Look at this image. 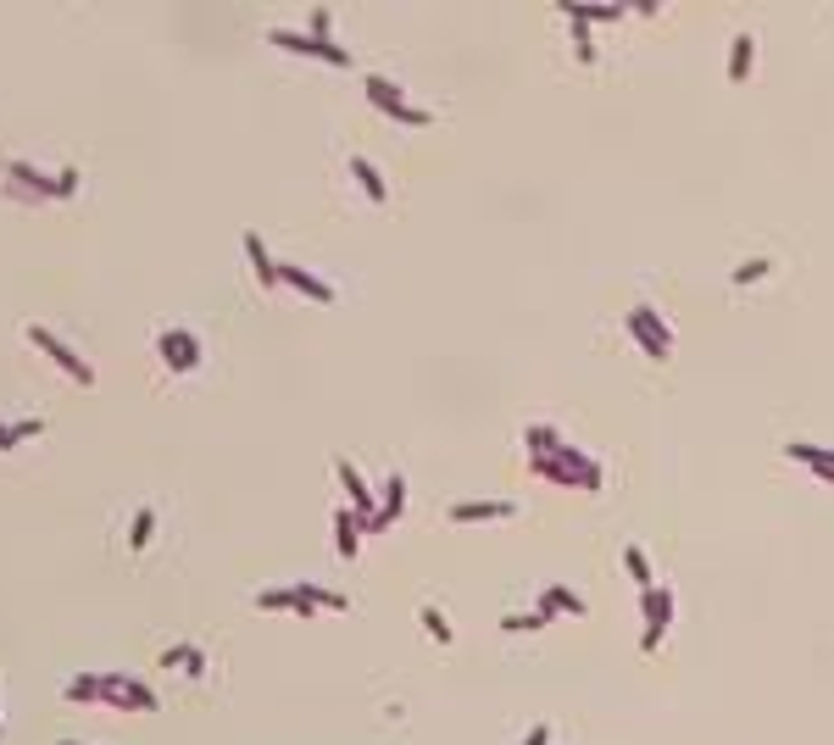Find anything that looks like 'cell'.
I'll return each instance as SVG.
<instances>
[{
  "label": "cell",
  "instance_id": "6da1fadb",
  "mask_svg": "<svg viewBox=\"0 0 834 745\" xmlns=\"http://www.w3.org/2000/svg\"><path fill=\"white\" fill-rule=\"evenodd\" d=\"M12 190H23L28 200H73L78 195V173H39L34 161H12Z\"/></svg>",
  "mask_w": 834,
  "mask_h": 745
},
{
  "label": "cell",
  "instance_id": "7a4b0ae2",
  "mask_svg": "<svg viewBox=\"0 0 834 745\" xmlns=\"http://www.w3.org/2000/svg\"><path fill=\"white\" fill-rule=\"evenodd\" d=\"M629 334L640 340V350H645L651 362H667V357H673V328L657 318V306H645V301L629 306Z\"/></svg>",
  "mask_w": 834,
  "mask_h": 745
},
{
  "label": "cell",
  "instance_id": "3957f363",
  "mask_svg": "<svg viewBox=\"0 0 834 745\" xmlns=\"http://www.w3.org/2000/svg\"><path fill=\"white\" fill-rule=\"evenodd\" d=\"M640 617H645L640 651L651 656V651L662 646V634H667V623H673V590H662V584H651V590H640Z\"/></svg>",
  "mask_w": 834,
  "mask_h": 745
},
{
  "label": "cell",
  "instance_id": "277c9868",
  "mask_svg": "<svg viewBox=\"0 0 834 745\" xmlns=\"http://www.w3.org/2000/svg\"><path fill=\"white\" fill-rule=\"evenodd\" d=\"M267 45H279V51H295V56H311V61H328V67H350V51H345V45H334V39H311V34L267 28Z\"/></svg>",
  "mask_w": 834,
  "mask_h": 745
},
{
  "label": "cell",
  "instance_id": "5b68a950",
  "mask_svg": "<svg viewBox=\"0 0 834 745\" xmlns=\"http://www.w3.org/2000/svg\"><path fill=\"white\" fill-rule=\"evenodd\" d=\"M28 340H34L39 350H45V357H51V362L61 367V372H67V379H73V384H83V389H90V384H95V367H90V362H83V357H78V350H67V345H61V340L51 334V328H39V323H34V328H28Z\"/></svg>",
  "mask_w": 834,
  "mask_h": 745
},
{
  "label": "cell",
  "instance_id": "8992f818",
  "mask_svg": "<svg viewBox=\"0 0 834 745\" xmlns=\"http://www.w3.org/2000/svg\"><path fill=\"white\" fill-rule=\"evenodd\" d=\"M156 350H161V362L173 367V372H195L201 367V340L190 334V328H161Z\"/></svg>",
  "mask_w": 834,
  "mask_h": 745
},
{
  "label": "cell",
  "instance_id": "52a82bcc",
  "mask_svg": "<svg viewBox=\"0 0 834 745\" xmlns=\"http://www.w3.org/2000/svg\"><path fill=\"white\" fill-rule=\"evenodd\" d=\"M279 284L301 289V295H306V301H318V306H334V284H328V278H318V273H306L301 262H284V267H279Z\"/></svg>",
  "mask_w": 834,
  "mask_h": 745
},
{
  "label": "cell",
  "instance_id": "ba28073f",
  "mask_svg": "<svg viewBox=\"0 0 834 745\" xmlns=\"http://www.w3.org/2000/svg\"><path fill=\"white\" fill-rule=\"evenodd\" d=\"M556 462L573 473V490H601V462L590 457V451H578V445H562V451H556Z\"/></svg>",
  "mask_w": 834,
  "mask_h": 745
},
{
  "label": "cell",
  "instance_id": "9c48e42d",
  "mask_svg": "<svg viewBox=\"0 0 834 745\" xmlns=\"http://www.w3.org/2000/svg\"><path fill=\"white\" fill-rule=\"evenodd\" d=\"M334 473H340V484H345V495H350V512H357V517L379 512V506H373V484L357 473V462H345V457H340V462H334Z\"/></svg>",
  "mask_w": 834,
  "mask_h": 745
},
{
  "label": "cell",
  "instance_id": "30bf717a",
  "mask_svg": "<svg viewBox=\"0 0 834 745\" xmlns=\"http://www.w3.org/2000/svg\"><path fill=\"white\" fill-rule=\"evenodd\" d=\"M256 607L262 612H295V617H318V607L301 595V584H284V590H262L256 595Z\"/></svg>",
  "mask_w": 834,
  "mask_h": 745
},
{
  "label": "cell",
  "instance_id": "8fae6325",
  "mask_svg": "<svg viewBox=\"0 0 834 745\" xmlns=\"http://www.w3.org/2000/svg\"><path fill=\"white\" fill-rule=\"evenodd\" d=\"M495 517H517V501H456L451 523H495Z\"/></svg>",
  "mask_w": 834,
  "mask_h": 745
},
{
  "label": "cell",
  "instance_id": "7c38bea8",
  "mask_svg": "<svg viewBox=\"0 0 834 745\" xmlns=\"http://www.w3.org/2000/svg\"><path fill=\"white\" fill-rule=\"evenodd\" d=\"M240 245H245V256H250V267H256V284L267 289V295H273V289H279V262L267 256V245H262V234H256V229H245V239H240Z\"/></svg>",
  "mask_w": 834,
  "mask_h": 745
},
{
  "label": "cell",
  "instance_id": "4fadbf2b",
  "mask_svg": "<svg viewBox=\"0 0 834 745\" xmlns=\"http://www.w3.org/2000/svg\"><path fill=\"white\" fill-rule=\"evenodd\" d=\"M784 451H790V457H796V462H806V467L818 473L823 484H834V451H823V445H812V440H790Z\"/></svg>",
  "mask_w": 834,
  "mask_h": 745
},
{
  "label": "cell",
  "instance_id": "5bb4252c",
  "mask_svg": "<svg viewBox=\"0 0 834 745\" xmlns=\"http://www.w3.org/2000/svg\"><path fill=\"white\" fill-rule=\"evenodd\" d=\"M367 100H373V106H379V112H395V106H406V90L395 84V78L373 73V78H367Z\"/></svg>",
  "mask_w": 834,
  "mask_h": 745
},
{
  "label": "cell",
  "instance_id": "9a60e30c",
  "mask_svg": "<svg viewBox=\"0 0 834 745\" xmlns=\"http://www.w3.org/2000/svg\"><path fill=\"white\" fill-rule=\"evenodd\" d=\"M751 61H757V34H735V51H728V78L735 84L751 78Z\"/></svg>",
  "mask_w": 834,
  "mask_h": 745
},
{
  "label": "cell",
  "instance_id": "2e32d148",
  "mask_svg": "<svg viewBox=\"0 0 834 745\" xmlns=\"http://www.w3.org/2000/svg\"><path fill=\"white\" fill-rule=\"evenodd\" d=\"M350 173H357V184H362V195H367L373 206H384V200H389V190H384V178H379V168H373L367 156H350Z\"/></svg>",
  "mask_w": 834,
  "mask_h": 745
},
{
  "label": "cell",
  "instance_id": "e0dca14e",
  "mask_svg": "<svg viewBox=\"0 0 834 745\" xmlns=\"http://www.w3.org/2000/svg\"><path fill=\"white\" fill-rule=\"evenodd\" d=\"M334 545H340V556H357L362 551V534H357V512H334Z\"/></svg>",
  "mask_w": 834,
  "mask_h": 745
},
{
  "label": "cell",
  "instance_id": "ac0fdd59",
  "mask_svg": "<svg viewBox=\"0 0 834 745\" xmlns=\"http://www.w3.org/2000/svg\"><path fill=\"white\" fill-rule=\"evenodd\" d=\"M523 440H529V451H534V457H556V451L568 445V440H562V434H556L551 423H529V428H523Z\"/></svg>",
  "mask_w": 834,
  "mask_h": 745
},
{
  "label": "cell",
  "instance_id": "d6986e66",
  "mask_svg": "<svg viewBox=\"0 0 834 745\" xmlns=\"http://www.w3.org/2000/svg\"><path fill=\"white\" fill-rule=\"evenodd\" d=\"M539 612H551V617H556V612H568V617H584V601H578L573 590H562V584H551L546 595H539Z\"/></svg>",
  "mask_w": 834,
  "mask_h": 745
},
{
  "label": "cell",
  "instance_id": "ffe728a7",
  "mask_svg": "<svg viewBox=\"0 0 834 745\" xmlns=\"http://www.w3.org/2000/svg\"><path fill=\"white\" fill-rule=\"evenodd\" d=\"M401 512H406V479H401V473H389V479H384V506H379V517H384V523H395Z\"/></svg>",
  "mask_w": 834,
  "mask_h": 745
},
{
  "label": "cell",
  "instance_id": "44dd1931",
  "mask_svg": "<svg viewBox=\"0 0 834 745\" xmlns=\"http://www.w3.org/2000/svg\"><path fill=\"white\" fill-rule=\"evenodd\" d=\"M151 534H156V512H151V506H139V512H134V523H129V551H145V545H151Z\"/></svg>",
  "mask_w": 834,
  "mask_h": 745
},
{
  "label": "cell",
  "instance_id": "7402d4cb",
  "mask_svg": "<svg viewBox=\"0 0 834 745\" xmlns=\"http://www.w3.org/2000/svg\"><path fill=\"white\" fill-rule=\"evenodd\" d=\"M623 568H629V578L640 590H651V556H645L640 545H623Z\"/></svg>",
  "mask_w": 834,
  "mask_h": 745
},
{
  "label": "cell",
  "instance_id": "603a6c76",
  "mask_svg": "<svg viewBox=\"0 0 834 745\" xmlns=\"http://www.w3.org/2000/svg\"><path fill=\"white\" fill-rule=\"evenodd\" d=\"M546 623H551V612H539V607H534V612H512V617H500V629H507V634H534V629H546Z\"/></svg>",
  "mask_w": 834,
  "mask_h": 745
},
{
  "label": "cell",
  "instance_id": "cb8c5ba5",
  "mask_svg": "<svg viewBox=\"0 0 834 745\" xmlns=\"http://www.w3.org/2000/svg\"><path fill=\"white\" fill-rule=\"evenodd\" d=\"M301 595L311 607H328V612H350V595H340V590H323V584H301Z\"/></svg>",
  "mask_w": 834,
  "mask_h": 745
},
{
  "label": "cell",
  "instance_id": "d4e9b609",
  "mask_svg": "<svg viewBox=\"0 0 834 745\" xmlns=\"http://www.w3.org/2000/svg\"><path fill=\"white\" fill-rule=\"evenodd\" d=\"M112 678H117L122 690H129V701H134V712H156V707H161V701H156V690H145L139 678H122V673H112Z\"/></svg>",
  "mask_w": 834,
  "mask_h": 745
},
{
  "label": "cell",
  "instance_id": "484cf974",
  "mask_svg": "<svg viewBox=\"0 0 834 745\" xmlns=\"http://www.w3.org/2000/svg\"><path fill=\"white\" fill-rule=\"evenodd\" d=\"M767 273H774V262H767V256H751V262L735 267V284H740V289H745V284H762Z\"/></svg>",
  "mask_w": 834,
  "mask_h": 745
},
{
  "label": "cell",
  "instance_id": "4316f807",
  "mask_svg": "<svg viewBox=\"0 0 834 745\" xmlns=\"http://www.w3.org/2000/svg\"><path fill=\"white\" fill-rule=\"evenodd\" d=\"M67 701H100V673H78L67 685Z\"/></svg>",
  "mask_w": 834,
  "mask_h": 745
},
{
  "label": "cell",
  "instance_id": "83f0119b",
  "mask_svg": "<svg viewBox=\"0 0 834 745\" xmlns=\"http://www.w3.org/2000/svg\"><path fill=\"white\" fill-rule=\"evenodd\" d=\"M417 617H423V629H429L434 639H440V646H451V623H445V612H440V607H423Z\"/></svg>",
  "mask_w": 834,
  "mask_h": 745
},
{
  "label": "cell",
  "instance_id": "f1b7e54d",
  "mask_svg": "<svg viewBox=\"0 0 834 745\" xmlns=\"http://www.w3.org/2000/svg\"><path fill=\"white\" fill-rule=\"evenodd\" d=\"M328 28H334V12L328 6H311V39H328Z\"/></svg>",
  "mask_w": 834,
  "mask_h": 745
},
{
  "label": "cell",
  "instance_id": "f546056e",
  "mask_svg": "<svg viewBox=\"0 0 834 745\" xmlns=\"http://www.w3.org/2000/svg\"><path fill=\"white\" fill-rule=\"evenodd\" d=\"M190 651H195V646H167L156 668H184V662H190Z\"/></svg>",
  "mask_w": 834,
  "mask_h": 745
},
{
  "label": "cell",
  "instance_id": "4dcf8cb0",
  "mask_svg": "<svg viewBox=\"0 0 834 745\" xmlns=\"http://www.w3.org/2000/svg\"><path fill=\"white\" fill-rule=\"evenodd\" d=\"M584 17H590V28H595V23H618L623 6H584Z\"/></svg>",
  "mask_w": 834,
  "mask_h": 745
},
{
  "label": "cell",
  "instance_id": "1f68e13d",
  "mask_svg": "<svg viewBox=\"0 0 834 745\" xmlns=\"http://www.w3.org/2000/svg\"><path fill=\"white\" fill-rule=\"evenodd\" d=\"M17 428V440H34V434H45V418H23V423H12Z\"/></svg>",
  "mask_w": 834,
  "mask_h": 745
},
{
  "label": "cell",
  "instance_id": "d6a6232c",
  "mask_svg": "<svg viewBox=\"0 0 834 745\" xmlns=\"http://www.w3.org/2000/svg\"><path fill=\"white\" fill-rule=\"evenodd\" d=\"M523 745H551V729H546V723H534V729H529V740H523Z\"/></svg>",
  "mask_w": 834,
  "mask_h": 745
},
{
  "label": "cell",
  "instance_id": "836d02e7",
  "mask_svg": "<svg viewBox=\"0 0 834 745\" xmlns=\"http://www.w3.org/2000/svg\"><path fill=\"white\" fill-rule=\"evenodd\" d=\"M12 445H17V428H12V423H0V451H12Z\"/></svg>",
  "mask_w": 834,
  "mask_h": 745
},
{
  "label": "cell",
  "instance_id": "e575fe53",
  "mask_svg": "<svg viewBox=\"0 0 834 745\" xmlns=\"http://www.w3.org/2000/svg\"><path fill=\"white\" fill-rule=\"evenodd\" d=\"M61 745H83V740H61Z\"/></svg>",
  "mask_w": 834,
  "mask_h": 745
}]
</instances>
